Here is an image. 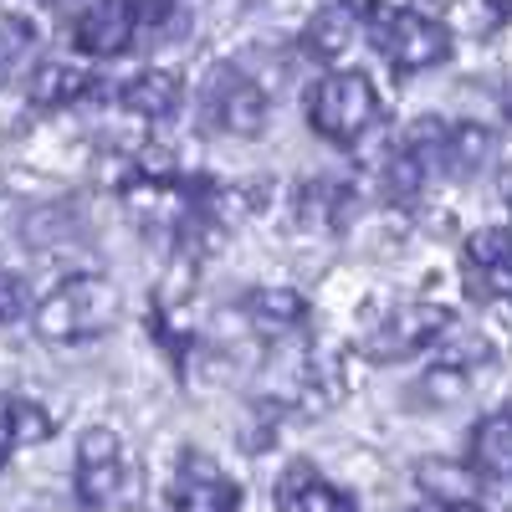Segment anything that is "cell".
I'll use <instances>...</instances> for the list:
<instances>
[{
	"label": "cell",
	"mask_w": 512,
	"mask_h": 512,
	"mask_svg": "<svg viewBox=\"0 0 512 512\" xmlns=\"http://www.w3.org/2000/svg\"><path fill=\"white\" fill-rule=\"evenodd\" d=\"M118 318V287L108 277H67L57 292L36 303V333L47 344H82L113 328Z\"/></svg>",
	"instance_id": "1"
},
{
	"label": "cell",
	"mask_w": 512,
	"mask_h": 512,
	"mask_svg": "<svg viewBox=\"0 0 512 512\" xmlns=\"http://www.w3.org/2000/svg\"><path fill=\"white\" fill-rule=\"evenodd\" d=\"M364 31L379 47V57L400 72H425L451 57V26L441 16L405 11V6H374L364 11Z\"/></svg>",
	"instance_id": "2"
},
{
	"label": "cell",
	"mask_w": 512,
	"mask_h": 512,
	"mask_svg": "<svg viewBox=\"0 0 512 512\" xmlns=\"http://www.w3.org/2000/svg\"><path fill=\"white\" fill-rule=\"evenodd\" d=\"M379 118V93L364 72H328L308 93V123L328 144H359Z\"/></svg>",
	"instance_id": "3"
},
{
	"label": "cell",
	"mask_w": 512,
	"mask_h": 512,
	"mask_svg": "<svg viewBox=\"0 0 512 512\" xmlns=\"http://www.w3.org/2000/svg\"><path fill=\"white\" fill-rule=\"evenodd\" d=\"M205 123L236 139H256L267 128V88L236 62H216L205 72Z\"/></svg>",
	"instance_id": "4"
},
{
	"label": "cell",
	"mask_w": 512,
	"mask_h": 512,
	"mask_svg": "<svg viewBox=\"0 0 512 512\" xmlns=\"http://www.w3.org/2000/svg\"><path fill=\"white\" fill-rule=\"evenodd\" d=\"M451 328H456L451 308H441V303H405V308H395L390 318H384V323L364 338V354H369L374 364L410 359V354H420V349L441 344Z\"/></svg>",
	"instance_id": "5"
},
{
	"label": "cell",
	"mask_w": 512,
	"mask_h": 512,
	"mask_svg": "<svg viewBox=\"0 0 512 512\" xmlns=\"http://www.w3.org/2000/svg\"><path fill=\"white\" fill-rule=\"evenodd\" d=\"M123 487V441L108 425H88L77 436V497L88 507H108Z\"/></svg>",
	"instance_id": "6"
},
{
	"label": "cell",
	"mask_w": 512,
	"mask_h": 512,
	"mask_svg": "<svg viewBox=\"0 0 512 512\" xmlns=\"http://www.w3.org/2000/svg\"><path fill=\"white\" fill-rule=\"evenodd\" d=\"M175 512H241V492L221 472L216 456H205V451H185L180 456Z\"/></svg>",
	"instance_id": "7"
},
{
	"label": "cell",
	"mask_w": 512,
	"mask_h": 512,
	"mask_svg": "<svg viewBox=\"0 0 512 512\" xmlns=\"http://www.w3.org/2000/svg\"><path fill=\"white\" fill-rule=\"evenodd\" d=\"M134 36H139V6H123V0H93L72 16V41L93 57H118Z\"/></svg>",
	"instance_id": "8"
},
{
	"label": "cell",
	"mask_w": 512,
	"mask_h": 512,
	"mask_svg": "<svg viewBox=\"0 0 512 512\" xmlns=\"http://www.w3.org/2000/svg\"><path fill=\"white\" fill-rule=\"evenodd\" d=\"M415 482L420 492H431L436 507H477V492H482V472L472 461H456V456H425L415 461Z\"/></svg>",
	"instance_id": "9"
},
{
	"label": "cell",
	"mask_w": 512,
	"mask_h": 512,
	"mask_svg": "<svg viewBox=\"0 0 512 512\" xmlns=\"http://www.w3.org/2000/svg\"><path fill=\"white\" fill-rule=\"evenodd\" d=\"M277 507H282V512H359L354 492L323 482L308 461H297L292 472L277 482Z\"/></svg>",
	"instance_id": "10"
},
{
	"label": "cell",
	"mask_w": 512,
	"mask_h": 512,
	"mask_svg": "<svg viewBox=\"0 0 512 512\" xmlns=\"http://www.w3.org/2000/svg\"><path fill=\"white\" fill-rule=\"evenodd\" d=\"M180 98H185L180 77H175V72H164V67H144V72H134V77H128L123 88H118V103L134 113V118H144V123L175 118Z\"/></svg>",
	"instance_id": "11"
},
{
	"label": "cell",
	"mask_w": 512,
	"mask_h": 512,
	"mask_svg": "<svg viewBox=\"0 0 512 512\" xmlns=\"http://www.w3.org/2000/svg\"><path fill=\"white\" fill-rule=\"evenodd\" d=\"M466 282H477L482 297L492 292V282L512 292V226H487L466 241Z\"/></svg>",
	"instance_id": "12"
},
{
	"label": "cell",
	"mask_w": 512,
	"mask_h": 512,
	"mask_svg": "<svg viewBox=\"0 0 512 512\" xmlns=\"http://www.w3.org/2000/svg\"><path fill=\"white\" fill-rule=\"evenodd\" d=\"M359 26H364V11H354V6H323V11H313L308 26H303V52L318 57V62L344 57V52L354 47Z\"/></svg>",
	"instance_id": "13"
},
{
	"label": "cell",
	"mask_w": 512,
	"mask_h": 512,
	"mask_svg": "<svg viewBox=\"0 0 512 512\" xmlns=\"http://www.w3.org/2000/svg\"><path fill=\"white\" fill-rule=\"evenodd\" d=\"M472 466L482 477L512 482V405H502V410L477 420V431H472Z\"/></svg>",
	"instance_id": "14"
},
{
	"label": "cell",
	"mask_w": 512,
	"mask_h": 512,
	"mask_svg": "<svg viewBox=\"0 0 512 512\" xmlns=\"http://www.w3.org/2000/svg\"><path fill=\"white\" fill-rule=\"evenodd\" d=\"M88 72L62 62V57H47V62H36L31 77H26V103L31 108H62V103H77L82 93H88Z\"/></svg>",
	"instance_id": "15"
},
{
	"label": "cell",
	"mask_w": 512,
	"mask_h": 512,
	"mask_svg": "<svg viewBox=\"0 0 512 512\" xmlns=\"http://www.w3.org/2000/svg\"><path fill=\"white\" fill-rule=\"evenodd\" d=\"M246 313H251V323L262 333H292V328H303L308 303H303L297 287H251L246 292Z\"/></svg>",
	"instance_id": "16"
},
{
	"label": "cell",
	"mask_w": 512,
	"mask_h": 512,
	"mask_svg": "<svg viewBox=\"0 0 512 512\" xmlns=\"http://www.w3.org/2000/svg\"><path fill=\"white\" fill-rule=\"evenodd\" d=\"M492 164V128L487 123H451V144H446V175L472 180Z\"/></svg>",
	"instance_id": "17"
},
{
	"label": "cell",
	"mask_w": 512,
	"mask_h": 512,
	"mask_svg": "<svg viewBox=\"0 0 512 512\" xmlns=\"http://www.w3.org/2000/svg\"><path fill=\"white\" fill-rule=\"evenodd\" d=\"M36 47V26L21 11H0V82L16 72V62Z\"/></svg>",
	"instance_id": "18"
},
{
	"label": "cell",
	"mask_w": 512,
	"mask_h": 512,
	"mask_svg": "<svg viewBox=\"0 0 512 512\" xmlns=\"http://www.w3.org/2000/svg\"><path fill=\"white\" fill-rule=\"evenodd\" d=\"M379 180H384V195L405 205V200H415V195H420L425 169H420L405 149H390V159H384V169H379Z\"/></svg>",
	"instance_id": "19"
},
{
	"label": "cell",
	"mask_w": 512,
	"mask_h": 512,
	"mask_svg": "<svg viewBox=\"0 0 512 512\" xmlns=\"http://www.w3.org/2000/svg\"><path fill=\"white\" fill-rule=\"evenodd\" d=\"M492 349H487V338H477V333H461V328H451L446 338H441V364L446 369H472V364H482Z\"/></svg>",
	"instance_id": "20"
},
{
	"label": "cell",
	"mask_w": 512,
	"mask_h": 512,
	"mask_svg": "<svg viewBox=\"0 0 512 512\" xmlns=\"http://www.w3.org/2000/svg\"><path fill=\"white\" fill-rule=\"evenodd\" d=\"M415 395H425L431 405H456V400L466 395V374L441 364V369H431V374H425V379L415 384Z\"/></svg>",
	"instance_id": "21"
},
{
	"label": "cell",
	"mask_w": 512,
	"mask_h": 512,
	"mask_svg": "<svg viewBox=\"0 0 512 512\" xmlns=\"http://www.w3.org/2000/svg\"><path fill=\"white\" fill-rule=\"evenodd\" d=\"M52 436V415L41 410L36 400H16V441L21 446H36V441H47Z\"/></svg>",
	"instance_id": "22"
},
{
	"label": "cell",
	"mask_w": 512,
	"mask_h": 512,
	"mask_svg": "<svg viewBox=\"0 0 512 512\" xmlns=\"http://www.w3.org/2000/svg\"><path fill=\"white\" fill-rule=\"evenodd\" d=\"M26 308V282L11 277V272H0V323H16Z\"/></svg>",
	"instance_id": "23"
},
{
	"label": "cell",
	"mask_w": 512,
	"mask_h": 512,
	"mask_svg": "<svg viewBox=\"0 0 512 512\" xmlns=\"http://www.w3.org/2000/svg\"><path fill=\"white\" fill-rule=\"evenodd\" d=\"M16 446H21V441H16V400L0 395V472H6V461H11Z\"/></svg>",
	"instance_id": "24"
},
{
	"label": "cell",
	"mask_w": 512,
	"mask_h": 512,
	"mask_svg": "<svg viewBox=\"0 0 512 512\" xmlns=\"http://www.w3.org/2000/svg\"><path fill=\"white\" fill-rule=\"evenodd\" d=\"M410 512H446V507H436V502H420V507H410Z\"/></svg>",
	"instance_id": "25"
},
{
	"label": "cell",
	"mask_w": 512,
	"mask_h": 512,
	"mask_svg": "<svg viewBox=\"0 0 512 512\" xmlns=\"http://www.w3.org/2000/svg\"><path fill=\"white\" fill-rule=\"evenodd\" d=\"M456 512H487V507H482V502H477V507H456Z\"/></svg>",
	"instance_id": "26"
}]
</instances>
